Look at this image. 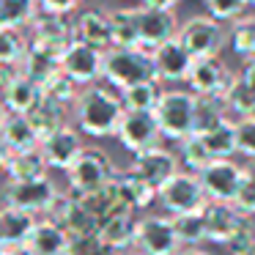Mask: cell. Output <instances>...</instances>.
I'll return each instance as SVG.
<instances>
[{"mask_svg":"<svg viewBox=\"0 0 255 255\" xmlns=\"http://www.w3.org/2000/svg\"><path fill=\"white\" fill-rule=\"evenodd\" d=\"M145 8H156V11H173L178 6V0H143Z\"/></svg>","mask_w":255,"mask_h":255,"instance_id":"cell-47","label":"cell"},{"mask_svg":"<svg viewBox=\"0 0 255 255\" xmlns=\"http://www.w3.org/2000/svg\"><path fill=\"white\" fill-rule=\"evenodd\" d=\"M162 85L159 80H145V83H137L132 88H124L121 94V105L124 110H132V113H154V107L159 105L162 99Z\"/></svg>","mask_w":255,"mask_h":255,"instance_id":"cell-30","label":"cell"},{"mask_svg":"<svg viewBox=\"0 0 255 255\" xmlns=\"http://www.w3.org/2000/svg\"><path fill=\"white\" fill-rule=\"evenodd\" d=\"M116 178V167L113 159L102 148H83V154L72 162V167L66 170L69 192H91V189L102 187V184Z\"/></svg>","mask_w":255,"mask_h":255,"instance_id":"cell-9","label":"cell"},{"mask_svg":"<svg viewBox=\"0 0 255 255\" xmlns=\"http://www.w3.org/2000/svg\"><path fill=\"white\" fill-rule=\"evenodd\" d=\"M129 170L137 173L143 181H148L151 187L159 192V187H165V184L181 170V162H178V154L162 148V145H154V148L143 151V154H134Z\"/></svg>","mask_w":255,"mask_h":255,"instance_id":"cell-15","label":"cell"},{"mask_svg":"<svg viewBox=\"0 0 255 255\" xmlns=\"http://www.w3.org/2000/svg\"><path fill=\"white\" fill-rule=\"evenodd\" d=\"M239 77H242L247 85H253V88H255V58H247V61H244V69H242Z\"/></svg>","mask_w":255,"mask_h":255,"instance_id":"cell-48","label":"cell"},{"mask_svg":"<svg viewBox=\"0 0 255 255\" xmlns=\"http://www.w3.org/2000/svg\"><path fill=\"white\" fill-rule=\"evenodd\" d=\"M198 137L203 140L211 159H233V154H236V127H233L231 118L225 124H220L217 129H211V132L198 134Z\"/></svg>","mask_w":255,"mask_h":255,"instance_id":"cell-34","label":"cell"},{"mask_svg":"<svg viewBox=\"0 0 255 255\" xmlns=\"http://www.w3.org/2000/svg\"><path fill=\"white\" fill-rule=\"evenodd\" d=\"M222 105H225V110H228V116H236V121L239 118H247V116H255V88L253 85H247L242 77H233V83H231V88L222 94Z\"/></svg>","mask_w":255,"mask_h":255,"instance_id":"cell-33","label":"cell"},{"mask_svg":"<svg viewBox=\"0 0 255 255\" xmlns=\"http://www.w3.org/2000/svg\"><path fill=\"white\" fill-rule=\"evenodd\" d=\"M0 255H8V250H6V247H0Z\"/></svg>","mask_w":255,"mask_h":255,"instance_id":"cell-55","label":"cell"},{"mask_svg":"<svg viewBox=\"0 0 255 255\" xmlns=\"http://www.w3.org/2000/svg\"><path fill=\"white\" fill-rule=\"evenodd\" d=\"M225 121H228V110L222 105V99H217V96H195L192 134H206Z\"/></svg>","mask_w":255,"mask_h":255,"instance_id":"cell-31","label":"cell"},{"mask_svg":"<svg viewBox=\"0 0 255 255\" xmlns=\"http://www.w3.org/2000/svg\"><path fill=\"white\" fill-rule=\"evenodd\" d=\"M116 181H118V189H121V198H124V206L129 211H143L148 209L151 203L156 200V189L151 187L148 181L137 176L132 170H124V173H116Z\"/></svg>","mask_w":255,"mask_h":255,"instance_id":"cell-28","label":"cell"},{"mask_svg":"<svg viewBox=\"0 0 255 255\" xmlns=\"http://www.w3.org/2000/svg\"><path fill=\"white\" fill-rule=\"evenodd\" d=\"M74 39L91 44L96 50L107 52L113 47V30H110V14L102 8H88L74 19Z\"/></svg>","mask_w":255,"mask_h":255,"instance_id":"cell-21","label":"cell"},{"mask_svg":"<svg viewBox=\"0 0 255 255\" xmlns=\"http://www.w3.org/2000/svg\"><path fill=\"white\" fill-rule=\"evenodd\" d=\"M134 250L143 255H178L184 250V244L167 214H145L137 217Z\"/></svg>","mask_w":255,"mask_h":255,"instance_id":"cell-7","label":"cell"},{"mask_svg":"<svg viewBox=\"0 0 255 255\" xmlns=\"http://www.w3.org/2000/svg\"><path fill=\"white\" fill-rule=\"evenodd\" d=\"M134 233H137V214L134 211H118L99 222L96 242L105 253H129L134 250Z\"/></svg>","mask_w":255,"mask_h":255,"instance_id":"cell-18","label":"cell"},{"mask_svg":"<svg viewBox=\"0 0 255 255\" xmlns=\"http://www.w3.org/2000/svg\"><path fill=\"white\" fill-rule=\"evenodd\" d=\"M6 159H8V148L3 145V140H0V170L6 167Z\"/></svg>","mask_w":255,"mask_h":255,"instance_id":"cell-51","label":"cell"},{"mask_svg":"<svg viewBox=\"0 0 255 255\" xmlns=\"http://www.w3.org/2000/svg\"><path fill=\"white\" fill-rule=\"evenodd\" d=\"M0 11H3V22L6 28H30L36 17H39V3L36 0H0Z\"/></svg>","mask_w":255,"mask_h":255,"instance_id":"cell-37","label":"cell"},{"mask_svg":"<svg viewBox=\"0 0 255 255\" xmlns=\"http://www.w3.org/2000/svg\"><path fill=\"white\" fill-rule=\"evenodd\" d=\"M58 195H61V189L55 187L50 176L36 178V181H8L6 192H3V203L8 209L28 211L33 217H47Z\"/></svg>","mask_w":255,"mask_h":255,"instance_id":"cell-8","label":"cell"},{"mask_svg":"<svg viewBox=\"0 0 255 255\" xmlns=\"http://www.w3.org/2000/svg\"><path fill=\"white\" fill-rule=\"evenodd\" d=\"M41 96H44V94H41V85L33 83L30 77H25V74H19L11 85L3 88V99H0V102H3V107H6L8 113L28 116V113L41 102Z\"/></svg>","mask_w":255,"mask_h":255,"instance_id":"cell-26","label":"cell"},{"mask_svg":"<svg viewBox=\"0 0 255 255\" xmlns=\"http://www.w3.org/2000/svg\"><path fill=\"white\" fill-rule=\"evenodd\" d=\"M74 198H77L80 206H83L88 214H94L99 222L107 220V217H113V214H118V211H129L127 206H124V198H121V189H118L116 178L102 184V187H96V189H91V192L74 195Z\"/></svg>","mask_w":255,"mask_h":255,"instance_id":"cell-22","label":"cell"},{"mask_svg":"<svg viewBox=\"0 0 255 255\" xmlns=\"http://www.w3.org/2000/svg\"><path fill=\"white\" fill-rule=\"evenodd\" d=\"M28 247L33 255H66L69 250V233L50 217H39L36 228L28 239Z\"/></svg>","mask_w":255,"mask_h":255,"instance_id":"cell-23","label":"cell"},{"mask_svg":"<svg viewBox=\"0 0 255 255\" xmlns=\"http://www.w3.org/2000/svg\"><path fill=\"white\" fill-rule=\"evenodd\" d=\"M63 110H66V107H61V105H55V102H50L47 96H41V102L28 113L30 127H33L36 134H39V145H41V140H47L50 134H55L61 127H66Z\"/></svg>","mask_w":255,"mask_h":255,"instance_id":"cell-29","label":"cell"},{"mask_svg":"<svg viewBox=\"0 0 255 255\" xmlns=\"http://www.w3.org/2000/svg\"><path fill=\"white\" fill-rule=\"evenodd\" d=\"M30 41L25 39L22 30L3 28L0 30V63H22Z\"/></svg>","mask_w":255,"mask_h":255,"instance_id":"cell-41","label":"cell"},{"mask_svg":"<svg viewBox=\"0 0 255 255\" xmlns=\"http://www.w3.org/2000/svg\"><path fill=\"white\" fill-rule=\"evenodd\" d=\"M0 140L8 148V154L39 148V134L30 127L28 116H17V113H8L3 118V124H0Z\"/></svg>","mask_w":255,"mask_h":255,"instance_id":"cell-25","label":"cell"},{"mask_svg":"<svg viewBox=\"0 0 255 255\" xmlns=\"http://www.w3.org/2000/svg\"><path fill=\"white\" fill-rule=\"evenodd\" d=\"M113 47H140L137 36V8H116L110 11Z\"/></svg>","mask_w":255,"mask_h":255,"instance_id":"cell-35","label":"cell"},{"mask_svg":"<svg viewBox=\"0 0 255 255\" xmlns=\"http://www.w3.org/2000/svg\"><path fill=\"white\" fill-rule=\"evenodd\" d=\"M198 178L209 203H233L239 189H242L244 165H239L233 159H211L198 173Z\"/></svg>","mask_w":255,"mask_h":255,"instance_id":"cell-10","label":"cell"},{"mask_svg":"<svg viewBox=\"0 0 255 255\" xmlns=\"http://www.w3.org/2000/svg\"><path fill=\"white\" fill-rule=\"evenodd\" d=\"M124 255H143V253H137V250H134V253H124Z\"/></svg>","mask_w":255,"mask_h":255,"instance_id":"cell-56","label":"cell"},{"mask_svg":"<svg viewBox=\"0 0 255 255\" xmlns=\"http://www.w3.org/2000/svg\"><path fill=\"white\" fill-rule=\"evenodd\" d=\"M39 3V11L44 14H55V17H66L74 8H80L85 0H36Z\"/></svg>","mask_w":255,"mask_h":255,"instance_id":"cell-45","label":"cell"},{"mask_svg":"<svg viewBox=\"0 0 255 255\" xmlns=\"http://www.w3.org/2000/svg\"><path fill=\"white\" fill-rule=\"evenodd\" d=\"M102 80H107L110 88H132L145 80H156L154 61L148 50L140 47H110L105 52V66H102Z\"/></svg>","mask_w":255,"mask_h":255,"instance_id":"cell-2","label":"cell"},{"mask_svg":"<svg viewBox=\"0 0 255 255\" xmlns=\"http://www.w3.org/2000/svg\"><path fill=\"white\" fill-rule=\"evenodd\" d=\"M178 255H209V253H206V250H200V247H184Z\"/></svg>","mask_w":255,"mask_h":255,"instance_id":"cell-50","label":"cell"},{"mask_svg":"<svg viewBox=\"0 0 255 255\" xmlns=\"http://www.w3.org/2000/svg\"><path fill=\"white\" fill-rule=\"evenodd\" d=\"M124 118L121 96L113 94L105 85H85L74 99V121L77 129L88 137H113Z\"/></svg>","mask_w":255,"mask_h":255,"instance_id":"cell-1","label":"cell"},{"mask_svg":"<svg viewBox=\"0 0 255 255\" xmlns=\"http://www.w3.org/2000/svg\"><path fill=\"white\" fill-rule=\"evenodd\" d=\"M176 39L187 47V52L192 58H211L222 52V47L228 41V30L220 19L209 17V14H200V17L187 19L178 28Z\"/></svg>","mask_w":255,"mask_h":255,"instance_id":"cell-6","label":"cell"},{"mask_svg":"<svg viewBox=\"0 0 255 255\" xmlns=\"http://www.w3.org/2000/svg\"><path fill=\"white\" fill-rule=\"evenodd\" d=\"M0 247H3V236H0Z\"/></svg>","mask_w":255,"mask_h":255,"instance_id":"cell-57","label":"cell"},{"mask_svg":"<svg viewBox=\"0 0 255 255\" xmlns=\"http://www.w3.org/2000/svg\"><path fill=\"white\" fill-rule=\"evenodd\" d=\"M47 217L52 222H58L69 233V239H96V231H99V220L94 214H88L72 192L58 195L52 209L47 211Z\"/></svg>","mask_w":255,"mask_h":255,"instance_id":"cell-13","label":"cell"},{"mask_svg":"<svg viewBox=\"0 0 255 255\" xmlns=\"http://www.w3.org/2000/svg\"><path fill=\"white\" fill-rule=\"evenodd\" d=\"M154 118L159 127L162 137L181 143L184 137L192 134L195 124V94L192 91H165L159 105L154 107Z\"/></svg>","mask_w":255,"mask_h":255,"instance_id":"cell-4","label":"cell"},{"mask_svg":"<svg viewBox=\"0 0 255 255\" xmlns=\"http://www.w3.org/2000/svg\"><path fill=\"white\" fill-rule=\"evenodd\" d=\"M99 255H107V253H99Z\"/></svg>","mask_w":255,"mask_h":255,"instance_id":"cell-58","label":"cell"},{"mask_svg":"<svg viewBox=\"0 0 255 255\" xmlns=\"http://www.w3.org/2000/svg\"><path fill=\"white\" fill-rule=\"evenodd\" d=\"M206 220V242L225 244V247L239 250L255 239L253 220L236 209L233 203H209L203 209Z\"/></svg>","mask_w":255,"mask_h":255,"instance_id":"cell-3","label":"cell"},{"mask_svg":"<svg viewBox=\"0 0 255 255\" xmlns=\"http://www.w3.org/2000/svg\"><path fill=\"white\" fill-rule=\"evenodd\" d=\"M41 154H44L47 165L55 167V170H63L66 173L69 167H72V162L77 159L80 154H83V132L74 127H61L55 134H50L47 140H41Z\"/></svg>","mask_w":255,"mask_h":255,"instance_id":"cell-19","label":"cell"},{"mask_svg":"<svg viewBox=\"0 0 255 255\" xmlns=\"http://www.w3.org/2000/svg\"><path fill=\"white\" fill-rule=\"evenodd\" d=\"M159 206L167 211V217L176 214H189V211H203L209 206L203 187H200V178L189 170H178L165 187H159L156 192Z\"/></svg>","mask_w":255,"mask_h":255,"instance_id":"cell-5","label":"cell"},{"mask_svg":"<svg viewBox=\"0 0 255 255\" xmlns=\"http://www.w3.org/2000/svg\"><path fill=\"white\" fill-rule=\"evenodd\" d=\"M6 28V22H3V11H0V30Z\"/></svg>","mask_w":255,"mask_h":255,"instance_id":"cell-54","label":"cell"},{"mask_svg":"<svg viewBox=\"0 0 255 255\" xmlns=\"http://www.w3.org/2000/svg\"><path fill=\"white\" fill-rule=\"evenodd\" d=\"M231 255H255V239L250 244H244V247H239V250H233Z\"/></svg>","mask_w":255,"mask_h":255,"instance_id":"cell-49","label":"cell"},{"mask_svg":"<svg viewBox=\"0 0 255 255\" xmlns=\"http://www.w3.org/2000/svg\"><path fill=\"white\" fill-rule=\"evenodd\" d=\"M178 25L173 11H156V8H137V36H140V50H156L159 44L176 39Z\"/></svg>","mask_w":255,"mask_h":255,"instance_id":"cell-20","label":"cell"},{"mask_svg":"<svg viewBox=\"0 0 255 255\" xmlns=\"http://www.w3.org/2000/svg\"><path fill=\"white\" fill-rule=\"evenodd\" d=\"M178 162H181L184 170L195 173V176L211 162L209 151H206L203 140H200L198 134H189V137H184L181 143H178Z\"/></svg>","mask_w":255,"mask_h":255,"instance_id":"cell-38","label":"cell"},{"mask_svg":"<svg viewBox=\"0 0 255 255\" xmlns=\"http://www.w3.org/2000/svg\"><path fill=\"white\" fill-rule=\"evenodd\" d=\"M58 69H61V58L58 55L28 44V52H25V58H22V74L25 77H30L33 83H39V85H44Z\"/></svg>","mask_w":255,"mask_h":255,"instance_id":"cell-32","label":"cell"},{"mask_svg":"<svg viewBox=\"0 0 255 255\" xmlns=\"http://www.w3.org/2000/svg\"><path fill=\"white\" fill-rule=\"evenodd\" d=\"M233 77L236 74L231 72V66L220 55L195 58L192 69H189V77H187V85L195 96H217V99H222V94L231 88Z\"/></svg>","mask_w":255,"mask_h":255,"instance_id":"cell-11","label":"cell"},{"mask_svg":"<svg viewBox=\"0 0 255 255\" xmlns=\"http://www.w3.org/2000/svg\"><path fill=\"white\" fill-rule=\"evenodd\" d=\"M8 255H33V253H30V247H11Z\"/></svg>","mask_w":255,"mask_h":255,"instance_id":"cell-52","label":"cell"},{"mask_svg":"<svg viewBox=\"0 0 255 255\" xmlns=\"http://www.w3.org/2000/svg\"><path fill=\"white\" fill-rule=\"evenodd\" d=\"M30 44L47 50L52 55L61 58L66 52V47L74 41V25L66 22V17H55V14L39 11V17L30 22Z\"/></svg>","mask_w":255,"mask_h":255,"instance_id":"cell-16","label":"cell"},{"mask_svg":"<svg viewBox=\"0 0 255 255\" xmlns=\"http://www.w3.org/2000/svg\"><path fill=\"white\" fill-rule=\"evenodd\" d=\"M50 165H47L41 148H30V151H19V154H8L3 173L8 176V181H36L44 178Z\"/></svg>","mask_w":255,"mask_h":255,"instance_id":"cell-27","label":"cell"},{"mask_svg":"<svg viewBox=\"0 0 255 255\" xmlns=\"http://www.w3.org/2000/svg\"><path fill=\"white\" fill-rule=\"evenodd\" d=\"M242 214L255 217V159H250L244 165V178H242V189H239L236 200H233Z\"/></svg>","mask_w":255,"mask_h":255,"instance_id":"cell-42","label":"cell"},{"mask_svg":"<svg viewBox=\"0 0 255 255\" xmlns=\"http://www.w3.org/2000/svg\"><path fill=\"white\" fill-rule=\"evenodd\" d=\"M36 220H39V217L28 214V211L3 206V209H0V236H3V247L6 250L28 247V239L36 228Z\"/></svg>","mask_w":255,"mask_h":255,"instance_id":"cell-24","label":"cell"},{"mask_svg":"<svg viewBox=\"0 0 255 255\" xmlns=\"http://www.w3.org/2000/svg\"><path fill=\"white\" fill-rule=\"evenodd\" d=\"M22 74V63H0V91Z\"/></svg>","mask_w":255,"mask_h":255,"instance_id":"cell-46","label":"cell"},{"mask_svg":"<svg viewBox=\"0 0 255 255\" xmlns=\"http://www.w3.org/2000/svg\"><path fill=\"white\" fill-rule=\"evenodd\" d=\"M151 61H154V72L159 83H187L195 58L178 39H170L156 50H151Z\"/></svg>","mask_w":255,"mask_h":255,"instance_id":"cell-17","label":"cell"},{"mask_svg":"<svg viewBox=\"0 0 255 255\" xmlns=\"http://www.w3.org/2000/svg\"><path fill=\"white\" fill-rule=\"evenodd\" d=\"M173 225H176V233L181 239L184 247H200L206 242V220L203 211H189V214H176L170 217Z\"/></svg>","mask_w":255,"mask_h":255,"instance_id":"cell-36","label":"cell"},{"mask_svg":"<svg viewBox=\"0 0 255 255\" xmlns=\"http://www.w3.org/2000/svg\"><path fill=\"white\" fill-rule=\"evenodd\" d=\"M116 137H118V143L134 156V154H143V151L159 145L162 132H159V127H156L154 113L124 110V118H121V124H118Z\"/></svg>","mask_w":255,"mask_h":255,"instance_id":"cell-12","label":"cell"},{"mask_svg":"<svg viewBox=\"0 0 255 255\" xmlns=\"http://www.w3.org/2000/svg\"><path fill=\"white\" fill-rule=\"evenodd\" d=\"M6 116H8V110L3 107V102H0V124H3V118H6Z\"/></svg>","mask_w":255,"mask_h":255,"instance_id":"cell-53","label":"cell"},{"mask_svg":"<svg viewBox=\"0 0 255 255\" xmlns=\"http://www.w3.org/2000/svg\"><path fill=\"white\" fill-rule=\"evenodd\" d=\"M102 66H105V52L96 50L91 44L74 39L61 55V72L69 74L77 85H94L102 77Z\"/></svg>","mask_w":255,"mask_h":255,"instance_id":"cell-14","label":"cell"},{"mask_svg":"<svg viewBox=\"0 0 255 255\" xmlns=\"http://www.w3.org/2000/svg\"><path fill=\"white\" fill-rule=\"evenodd\" d=\"M41 94L50 102H55V105L66 107V105H74V99H77V94H80V85L74 83L69 74H63L61 69H58V72L41 85Z\"/></svg>","mask_w":255,"mask_h":255,"instance_id":"cell-39","label":"cell"},{"mask_svg":"<svg viewBox=\"0 0 255 255\" xmlns=\"http://www.w3.org/2000/svg\"><path fill=\"white\" fill-rule=\"evenodd\" d=\"M209 8V17L220 19V22H236L244 17V8L250 6L247 0H203Z\"/></svg>","mask_w":255,"mask_h":255,"instance_id":"cell-43","label":"cell"},{"mask_svg":"<svg viewBox=\"0 0 255 255\" xmlns=\"http://www.w3.org/2000/svg\"><path fill=\"white\" fill-rule=\"evenodd\" d=\"M231 47L244 61L255 58V17H239L231 22Z\"/></svg>","mask_w":255,"mask_h":255,"instance_id":"cell-40","label":"cell"},{"mask_svg":"<svg viewBox=\"0 0 255 255\" xmlns=\"http://www.w3.org/2000/svg\"><path fill=\"white\" fill-rule=\"evenodd\" d=\"M233 127H236V154L255 159V116L239 118L233 121Z\"/></svg>","mask_w":255,"mask_h":255,"instance_id":"cell-44","label":"cell"}]
</instances>
